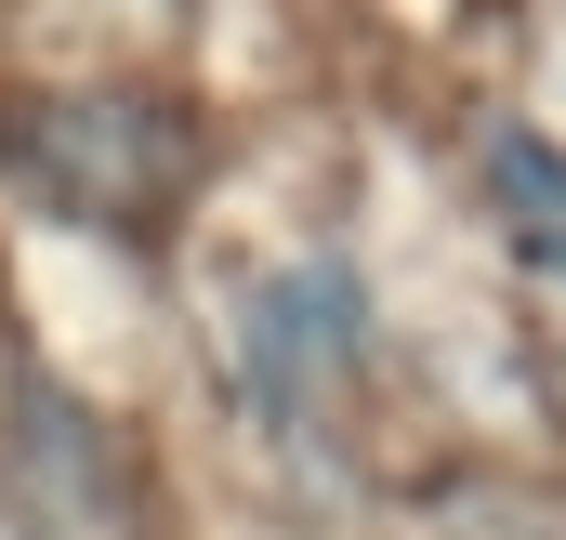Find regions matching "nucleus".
I'll use <instances>...</instances> for the list:
<instances>
[]
</instances>
